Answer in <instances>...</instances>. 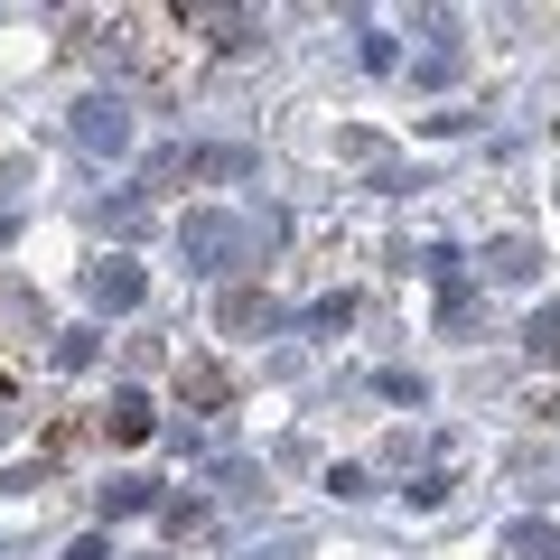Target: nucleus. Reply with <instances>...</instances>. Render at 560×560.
<instances>
[{"mask_svg":"<svg viewBox=\"0 0 560 560\" xmlns=\"http://www.w3.org/2000/svg\"><path fill=\"white\" fill-rule=\"evenodd\" d=\"M75 131H84V150H121V140H131V121H121V103H84V113H75Z\"/></svg>","mask_w":560,"mask_h":560,"instance_id":"obj_1","label":"nucleus"},{"mask_svg":"<svg viewBox=\"0 0 560 560\" xmlns=\"http://www.w3.org/2000/svg\"><path fill=\"white\" fill-rule=\"evenodd\" d=\"M113 440H150V401L140 393H113Z\"/></svg>","mask_w":560,"mask_h":560,"instance_id":"obj_3","label":"nucleus"},{"mask_svg":"<svg viewBox=\"0 0 560 560\" xmlns=\"http://www.w3.org/2000/svg\"><path fill=\"white\" fill-rule=\"evenodd\" d=\"M94 300L103 308H131L140 300V271H131V261H103V271H94Z\"/></svg>","mask_w":560,"mask_h":560,"instance_id":"obj_2","label":"nucleus"},{"mask_svg":"<svg viewBox=\"0 0 560 560\" xmlns=\"http://www.w3.org/2000/svg\"><path fill=\"white\" fill-rule=\"evenodd\" d=\"M533 355H560V308H541V318H533Z\"/></svg>","mask_w":560,"mask_h":560,"instance_id":"obj_4","label":"nucleus"}]
</instances>
